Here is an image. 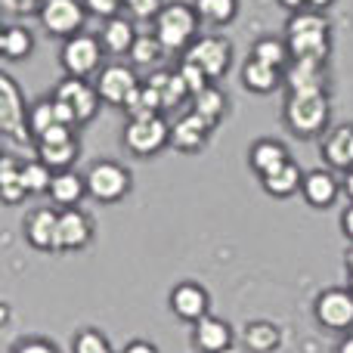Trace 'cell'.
Wrapping results in <instances>:
<instances>
[{
  "instance_id": "23",
  "label": "cell",
  "mask_w": 353,
  "mask_h": 353,
  "mask_svg": "<svg viewBox=\"0 0 353 353\" xmlns=\"http://www.w3.org/2000/svg\"><path fill=\"white\" fill-rule=\"evenodd\" d=\"M87 195V180L78 176L74 171H59L53 176V186H50V199L56 201L59 208H74L81 199Z\"/></svg>"
},
{
  "instance_id": "12",
  "label": "cell",
  "mask_w": 353,
  "mask_h": 353,
  "mask_svg": "<svg viewBox=\"0 0 353 353\" xmlns=\"http://www.w3.org/2000/svg\"><path fill=\"white\" fill-rule=\"evenodd\" d=\"M316 319L332 332L353 325V292L350 288H325L316 298Z\"/></svg>"
},
{
  "instance_id": "20",
  "label": "cell",
  "mask_w": 353,
  "mask_h": 353,
  "mask_svg": "<svg viewBox=\"0 0 353 353\" xmlns=\"http://www.w3.org/2000/svg\"><path fill=\"white\" fill-rule=\"evenodd\" d=\"M301 192H304L307 205L313 208H329L332 201L338 199V180L332 176L329 171H310L304 176V186H301Z\"/></svg>"
},
{
  "instance_id": "27",
  "label": "cell",
  "mask_w": 353,
  "mask_h": 353,
  "mask_svg": "<svg viewBox=\"0 0 353 353\" xmlns=\"http://www.w3.org/2000/svg\"><path fill=\"white\" fill-rule=\"evenodd\" d=\"M25 195H28V189L22 180V165L3 155L0 159V199H3V205H19Z\"/></svg>"
},
{
  "instance_id": "37",
  "label": "cell",
  "mask_w": 353,
  "mask_h": 353,
  "mask_svg": "<svg viewBox=\"0 0 353 353\" xmlns=\"http://www.w3.org/2000/svg\"><path fill=\"white\" fill-rule=\"evenodd\" d=\"M53 171H50L47 165H43L41 159L34 161H25L22 165V180H25V189H28L31 195H41V192H50V186H53Z\"/></svg>"
},
{
  "instance_id": "38",
  "label": "cell",
  "mask_w": 353,
  "mask_h": 353,
  "mask_svg": "<svg viewBox=\"0 0 353 353\" xmlns=\"http://www.w3.org/2000/svg\"><path fill=\"white\" fill-rule=\"evenodd\" d=\"M72 353H115L109 347L103 332L97 329H81L78 335L72 338Z\"/></svg>"
},
{
  "instance_id": "22",
  "label": "cell",
  "mask_w": 353,
  "mask_h": 353,
  "mask_svg": "<svg viewBox=\"0 0 353 353\" xmlns=\"http://www.w3.org/2000/svg\"><path fill=\"white\" fill-rule=\"evenodd\" d=\"M285 161H292L288 159V149L282 146V143H276V140H257L254 146H251V152H248V165L254 168L261 176L273 174L276 168H282Z\"/></svg>"
},
{
  "instance_id": "1",
  "label": "cell",
  "mask_w": 353,
  "mask_h": 353,
  "mask_svg": "<svg viewBox=\"0 0 353 353\" xmlns=\"http://www.w3.org/2000/svg\"><path fill=\"white\" fill-rule=\"evenodd\" d=\"M288 50L298 62H325L329 59V19L316 10H301L288 19Z\"/></svg>"
},
{
  "instance_id": "40",
  "label": "cell",
  "mask_w": 353,
  "mask_h": 353,
  "mask_svg": "<svg viewBox=\"0 0 353 353\" xmlns=\"http://www.w3.org/2000/svg\"><path fill=\"white\" fill-rule=\"evenodd\" d=\"M47 0H0V10L6 16H31V12H41V6Z\"/></svg>"
},
{
  "instance_id": "36",
  "label": "cell",
  "mask_w": 353,
  "mask_h": 353,
  "mask_svg": "<svg viewBox=\"0 0 353 353\" xmlns=\"http://www.w3.org/2000/svg\"><path fill=\"white\" fill-rule=\"evenodd\" d=\"M192 6H195V12H199L205 22L226 25V22H232V16H236L239 0H195Z\"/></svg>"
},
{
  "instance_id": "46",
  "label": "cell",
  "mask_w": 353,
  "mask_h": 353,
  "mask_svg": "<svg viewBox=\"0 0 353 353\" xmlns=\"http://www.w3.org/2000/svg\"><path fill=\"white\" fill-rule=\"evenodd\" d=\"M341 230H344V236H347V239H353V205L344 208V214H341Z\"/></svg>"
},
{
  "instance_id": "21",
  "label": "cell",
  "mask_w": 353,
  "mask_h": 353,
  "mask_svg": "<svg viewBox=\"0 0 353 353\" xmlns=\"http://www.w3.org/2000/svg\"><path fill=\"white\" fill-rule=\"evenodd\" d=\"M288 90H319V87H329L325 78V62H298L292 59L285 74Z\"/></svg>"
},
{
  "instance_id": "6",
  "label": "cell",
  "mask_w": 353,
  "mask_h": 353,
  "mask_svg": "<svg viewBox=\"0 0 353 353\" xmlns=\"http://www.w3.org/2000/svg\"><path fill=\"white\" fill-rule=\"evenodd\" d=\"M171 143V124L161 115L155 118H143V121H130L124 128V146L134 155L146 159V155H155Z\"/></svg>"
},
{
  "instance_id": "50",
  "label": "cell",
  "mask_w": 353,
  "mask_h": 353,
  "mask_svg": "<svg viewBox=\"0 0 353 353\" xmlns=\"http://www.w3.org/2000/svg\"><path fill=\"white\" fill-rule=\"evenodd\" d=\"M338 353H353V335H350V338H344L341 347H338Z\"/></svg>"
},
{
  "instance_id": "48",
  "label": "cell",
  "mask_w": 353,
  "mask_h": 353,
  "mask_svg": "<svg viewBox=\"0 0 353 353\" xmlns=\"http://www.w3.org/2000/svg\"><path fill=\"white\" fill-rule=\"evenodd\" d=\"M285 10H294V12H301V6H307V0H279Z\"/></svg>"
},
{
  "instance_id": "14",
  "label": "cell",
  "mask_w": 353,
  "mask_h": 353,
  "mask_svg": "<svg viewBox=\"0 0 353 353\" xmlns=\"http://www.w3.org/2000/svg\"><path fill=\"white\" fill-rule=\"evenodd\" d=\"M208 292L199 285V282H180V285L171 292V307L174 313L183 319V323H199V319L208 316Z\"/></svg>"
},
{
  "instance_id": "44",
  "label": "cell",
  "mask_w": 353,
  "mask_h": 353,
  "mask_svg": "<svg viewBox=\"0 0 353 353\" xmlns=\"http://www.w3.org/2000/svg\"><path fill=\"white\" fill-rule=\"evenodd\" d=\"M68 140H74L72 128H68V124H56V128H50L37 143H68Z\"/></svg>"
},
{
  "instance_id": "2",
  "label": "cell",
  "mask_w": 353,
  "mask_h": 353,
  "mask_svg": "<svg viewBox=\"0 0 353 353\" xmlns=\"http://www.w3.org/2000/svg\"><path fill=\"white\" fill-rule=\"evenodd\" d=\"M329 87L319 90H288L285 97V124L298 137H316L323 134L329 121Z\"/></svg>"
},
{
  "instance_id": "5",
  "label": "cell",
  "mask_w": 353,
  "mask_h": 353,
  "mask_svg": "<svg viewBox=\"0 0 353 353\" xmlns=\"http://www.w3.org/2000/svg\"><path fill=\"white\" fill-rule=\"evenodd\" d=\"M84 180H87V192L97 201H105V205H112V201L124 199L130 192V171L121 168L118 161H97L87 171Z\"/></svg>"
},
{
  "instance_id": "3",
  "label": "cell",
  "mask_w": 353,
  "mask_h": 353,
  "mask_svg": "<svg viewBox=\"0 0 353 353\" xmlns=\"http://www.w3.org/2000/svg\"><path fill=\"white\" fill-rule=\"evenodd\" d=\"M0 134L10 146L31 149L37 146L34 134L28 128V109H25V97L19 90V84L12 81V74H0Z\"/></svg>"
},
{
  "instance_id": "47",
  "label": "cell",
  "mask_w": 353,
  "mask_h": 353,
  "mask_svg": "<svg viewBox=\"0 0 353 353\" xmlns=\"http://www.w3.org/2000/svg\"><path fill=\"white\" fill-rule=\"evenodd\" d=\"M344 192H347V199L353 201V168L350 171H344Z\"/></svg>"
},
{
  "instance_id": "51",
  "label": "cell",
  "mask_w": 353,
  "mask_h": 353,
  "mask_svg": "<svg viewBox=\"0 0 353 353\" xmlns=\"http://www.w3.org/2000/svg\"><path fill=\"white\" fill-rule=\"evenodd\" d=\"M344 263H347V276H353V248L347 251V257H344Z\"/></svg>"
},
{
  "instance_id": "39",
  "label": "cell",
  "mask_w": 353,
  "mask_h": 353,
  "mask_svg": "<svg viewBox=\"0 0 353 353\" xmlns=\"http://www.w3.org/2000/svg\"><path fill=\"white\" fill-rule=\"evenodd\" d=\"M176 72H180L183 84H186V90L192 93V97H199L201 90H208V87H211V78H208V74L201 72L199 65H189V62H183V65L176 68Z\"/></svg>"
},
{
  "instance_id": "15",
  "label": "cell",
  "mask_w": 353,
  "mask_h": 353,
  "mask_svg": "<svg viewBox=\"0 0 353 353\" xmlns=\"http://www.w3.org/2000/svg\"><path fill=\"white\" fill-rule=\"evenodd\" d=\"M211 130L214 128L205 121V118L195 115V112L189 109L186 115H180L171 124V143H174V149H180V152H199V149L205 146Z\"/></svg>"
},
{
  "instance_id": "42",
  "label": "cell",
  "mask_w": 353,
  "mask_h": 353,
  "mask_svg": "<svg viewBox=\"0 0 353 353\" xmlns=\"http://www.w3.org/2000/svg\"><path fill=\"white\" fill-rule=\"evenodd\" d=\"M84 10L109 22V19H115V12L121 10V0H84Z\"/></svg>"
},
{
  "instance_id": "31",
  "label": "cell",
  "mask_w": 353,
  "mask_h": 353,
  "mask_svg": "<svg viewBox=\"0 0 353 353\" xmlns=\"http://www.w3.org/2000/svg\"><path fill=\"white\" fill-rule=\"evenodd\" d=\"M56 124H62V118H59V105H56L53 97L37 99L28 109V128H31V134H34V143L41 140L50 128H56Z\"/></svg>"
},
{
  "instance_id": "8",
  "label": "cell",
  "mask_w": 353,
  "mask_h": 353,
  "mask_svg": "<svg viewBox=\"0 0 353 353\" xmlns=\"http://www.w3.org/2000/svg\"><path fill=\"white\" fill-rule=\"evenodd\" d=\"M99 59H103V43L93 34L68 37L59 53V62L68 78H87V74H93L99 68Z\"/></svg>"
},
{
  "instance_id": "9",
  "label": "cell",
  "mask_w": 353,
  "mask_h": 353,
  "mask_svg": "<svg viewBox=\"0 0 353 353\" xmlns=\"http://www.w3.org/2000/svg\"><path fill=\"white\" fill-rule=\"evenodd\" d=\"M84 3L81 0H47L41 6V25L47 34L56 37H74V31L84 25Z\"/></svg>"
},
{
  "instance_id": "41",
  "label": "cell",
  "mask_w": 353,
  "mask_h": 353,
  "mask_svg": "<svg viewBox=\"0 0 353 353\" xmlns=\"http://www.w3.org/2000/svg\"><path fill=\"white\" fill-rule=\"evenodd\" d=\"M124 6H128L130 16H137V19H159V12L165 10L161 0H128Z\"/></svg>"
},
{
  "instance_id": "52",
  "label": "cell",
  "mask_w": 353,
  "mask_h": 353,
  "mask_svg": "<svg viewBox=\"0 0 353 353\" xmlns=\"http://www.w3.org/2000/svg\"><path fill=\"white\" fill-rule=\"evenodd\" d=\"M347 279H350V292H353V276H347Z\"/></svg>"
},
{
  "instance_id": "43",
  "label": "cell",
  "mask_w": 353,
  "mask_h": 353,
  "mask_svg": "<svg viewBox=\"0 0 353 353\" xmlns=\"http://www.w3.org/2000/svg\"><path fill=\"white\" fill-rule=\"evenodd\" d=\"M12 353H56V347L50 341H41V338H25L12 347Z\"/></svg>"
},
{
  "instance_id": "4",
  "label": "cell",
  "mask_w": 353,
  "mask_h": 353,
  "mask_svg": "<svg viewBox=\"0 0 353 353\" xmlns=\"http://www.w3.org/2000/svg\"><path fill=\"white\" fill-rule=\"evenodd\" d=\"M199 12L189 3H168L155 19V37L165 50H189L192 47L195 28H199Z\"/></svg>"
},
{
  "instance_id": "13",
  "label": "cell",
  "mask_w": 353,
  "mask_h": 353,
  "mask_svg": "<svg viewBox=\"0 0 353 353\" xmlns=\"http://www.w3.org/2000/svg\"><path fill=\"white\" fill-rule=\"evenodd\" d=\"M22 232L31 248L37 251H59V211L53 208H37L25 217Z\"/></svg>"
},
{
  "instance_id": "16",
  "label": "cell",
  "mask_w": 353,
  "mask_h": 353,
  "mask_svg": "<svg viewBox=\"0 0 353 353\" xmlns=\"http://www.w3.org/2000/svg\"><path fill=\"white\" fill-rule=\"evenodd\" d=\"M93 239V223L84 211H59V251H81Z\"/></svg>"
},
{
  "instance_id": "7",
  "label": "cell",
  "mask_w": 353,
  "mask_h": 353,
  "mask_svg": "<svg viewBox=\"0 0 353 353\" xmlns=\"http://www.w3.org/2000/svg\"><path fill=\"white\" fill-rule=\"evenodd\" d=\"M183 62L199 65L208 78L217 81V78H223L226 68H230L232 47H230V41H223V37H214V34L211 37H199V41H192V47L183 53Z\"/></svg>"
},
{
  "instance_id": "24",
  "label": "cell",
  "mask_w": 353,
  "mask_h": 353,
  "mask_svg": "<svg viewBox=\"0 0 353 353\" xmlns=\"http://www.w3.org/2000/svg\"><path fill=\"white\" fill-rule=\"evenodd\" d=\"M137 31H134V25H130V19H124V16H115V19H109V22L103 25V50H109V53H130V47H134V41H137Z\"/></svg>"
},
{
  "instance_id": "30",
  "label": "cell",
  "mask_w": 353,
  "mask_h": 353,
  "mask_svg": "<svg viewBox=\"0 0 353 353\" xmlns=\"http://www.w3.org/2000/svg\"><path fill=\"white\" fill-rule=\"evenodd\" d=\"M242 341L251 353H270L279 347V329L273 323H267V319H257V323L245 325Z\"/></svg>"
},
{
  "instance_id": "11",
  "label": "cell",
  "mask_w": 353,
  "mask_h": 353,
  "mask_svg": "<svg viewBox=\"0 0 353 353\" xmlns=\"http://www.w3.org/2000/svg\"><path fill=\"white\" fill-rule=\"evenodd\" d=\"M53 97L59 99V103H65L68 109L74 112L78 124L90 121V118L97 115L99 93H97V87H90L84 78H68V74H65V78L53 87Z\"/></svg>"
},
{
  "instance_id": "29",
  "label": "cell",
  "mask_w": 353,
  "mask_h": 353,
  "mask_svg": "<svg viewBox=\"0 0 353 353\" xmlns=\"http://www.w3.org/2000/svg\"><path fill=\"white\" fill-rule=\"evenodd\" d=\"M242 81H245V87H248V90L270 93V90H276V87H279V68L267 65V62H261V59H248L242 65Z\"/></svg>"
},
{
  "instance_id": "28",
  "label": "cell",
  "mask_w": 353,
  "mask_h": 353,
  "mask_svg": "<svg viewBox=\"0 0 353 353\" xmlns=\"http://www.w3.org/2000/svg\"><path fill=\"white\" fill-rule=\"evenodd\" d=\"M34 50V37L25 25H6L0 31V56L6 62H16V59H25V56Z\"/></svg>"
},
{
  "instance_id": "19",
  "label": "cell",
  "mask_w": 353,
  "mask_h": 353,
  "mask_svg": "<svg viewBox=\"0 0 353 353\" xmlns=\"http://www.w3.org/2000/svg\"><path fill=\"white\" fill-rule=\"evenodd\" d=\"M263 183V192L273 195V199H288V195H294L301 186H304V174H301V168L294 165V161H285L282 168H276L273 174L261 176Z\"/></svg>"
},
{
  "instance_id": "35",
  "label": "cell",
  "mask_w": 353,
  "mask_h": 353,
  "mask_svg": "<svg viewBox=\"0 0 353 353\" xmlns=\"http://www.w3.org/2000/svg\"><path fill=\"white\" fill-rule=\"evenodd\" d=\"M251 59H261L273 68H282L288 59H292V50H288V41H276V37H261L254 43V53Z\"/></svg>"
},
{
  "instance_id": "34",
  "label": "cell",
  "mask_w": 353,
  "mask_h": 353,
  "mask_svg": "<svg viewBox=\"0 0 353 353\" xmlns=\"http://www.w3.org/2000/svg\"><path fill=\"white\" fill-rule=\"evenodd\" d=\"M168 50L161 47V41L155 34H140L134 41V47H130V62L134 65H143V68H149V65H159L161 62V56H165Z\"/></svg>"
},
{
  "instance_id": "32",
  "label": "cell",
  "mask_w": 353,
  "mask_h": 353,
  "mask_svg": "<svg viewBox=\"0 0 353 353\" xmlns=\"http://www.w3.org/2000/svg\"><path fill=\"white\" fill-rule=\"evenodd\" d=\"M192 112L205 118L211 128H217L220 118L226 115V97L217 90V87H208V90H201L199 97H192Z\"/></svg>"
},
{
  "instance_id": "45",
  "label": "cell",
  "mask_w": 353,
  "mask_h": 353,
  "mask_svg": "<svg viewBox=\"0 0 353 353\" xmlns=\"http://www.w3.org/2000/svg\"><path fill=\"white\" fill-rule=\"evenodd\" d=\"M121 353H159V347H155L152 341H130Z\"/></svg>"
},
{
  "instance_id": "10",
  "label": "cell",
  "mask_w": 353,
  "mask_h": 353,
  "mask_svg": "<svg viewBox=\"0 0 353 353\" xmlns=\"http://www.w3.org/2000/svg\"><path fill=\"white\" fill-rule=\"evenodd\" d=\"M137 90H140V81L130 65H105L97 78L99 99L109 105H128Z\"/></svg>"
},
{
  "instance_id": "25",
  "label": "cell",
  "mask_w": 353,
  "mask_h": 353,
  "mask_svg": "<svg viewBox=\"0 0 353 353\" xmlns=\"http://www.w3.org/2000/svg\"><path fill=\"white\" fill-rule=\"evenodd\" d=\"M34 152L50 171L59 174V171H72L81 149H78V140H68V143H37Z\"/></svg>"
},
{
  "instance_id": "33",
  "label": "cell",
  "mask_w": 353,
  "mask_h": 353,
  "mask_svg": "<svg viewBox=\"0 0 353 353\" xmlns=\"http://www.w3.org/2000/svg\"><path fill=\"white\" fill-rule=\"evenodd\" d=\"M124 109H128L130 121H143V118H155L159 112H165V105H161L159 90H155L152 84H146V87H140V90L134 93V99H130Z\"/></svg>"
},
{
  "instance_id": "18",
  "label": "cell",
  "mask_w": 353,
  "mask_h": 353,
  "mask_svg": "<svg viewBox=\"0 0 353 353\" xmlns=\"http://www.w3.org/2000/svg\"><path fill=\"white\" fill-rule=\"evenodd\" d=\"M323 155L329 165L350 171L353 168V124H341V128H335L329 137H325Z\"/></svg>"
},
{
  "instance_id": "49",
  "label": "cell",
  "mask_w": 353,
  "mask_h": 353,
  "mask_svg": "<svg viewBox=\"0 0 353 353\" xmlns=\"http://www.w3.org/2000/svg\"><path fill=\"white\" fill-rule=\"evenodd\" d=\"M307 6H310V10H325V6H332V0H307Z\"/></svg>"
},
{
  "instance_id": "26",
  "label": "cell",
  "mask_w": 353,
  "mask_h": 353,
  "mask_svg": "<svg viewBox=\"0 0 353 353\" xmlns=\"http://www.w3.org/2000/svg\"><path fill=\"white\" fill-rule=\"evenodd\" d=\"M149 84L159 90L161 97V105H165V112H174L183 105V99L192 97V93L186 90V84H183L180 72H155L152 78H149Z\"/></svg>"
},
{
  "instance_id": "17",
  "label": "cell",
  "mask_w": 353,
  "mask_h": 353,
  "mask_svg": "<svg viewBox=\"0 0 353 353\" xmlns=\"http://www.w3.org/2000/svg\"><path fill=\"white\" fill-rule=\"evenodd\" d=\"M195 347L199 350H205V353H223V350H230V344H232V329L223 323V319H217V316H211L208 313L205 319H199L195 323Z\"/></svg>"
}]
</instances>
